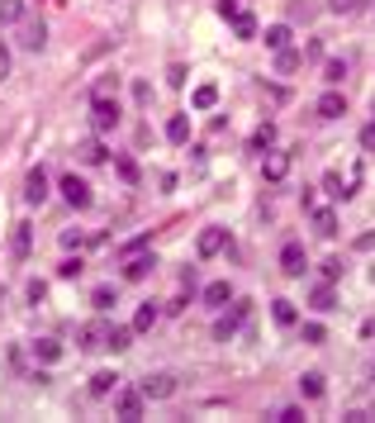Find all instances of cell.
Masks as SVG:
<instances>
[{"label": "cell", "mask_w": 375, "mask_h": 423, "mask_svg": "<svg viewBox=\"0 0 375 423\" xmlns=\"http://www.w3.org/2000/svg\"><path fill=\"white\" fill-rule=\"evenodd\" d=\"M361 5H366V0H328V10H333V15H356Z\"/></svg>", "instance_id": "37"}, {"label": "cell", "mask_w": 375, "mask_h": 423, "mask_svg": "<svg viewBox=\"0 0 375 423\" xmlns=\"http://www.w3.org/2000/svg\"><path fill=\"white\" fill-rule=\"evenodd\" d=\"M29 224H15V233H10V247H15V257H29Z\"/></svg>", "instance_id": "30"}, {"label": "cell", "mask_w": 375, "mask_h": 423, "mask_svg": "<svg viewBox=\"0 0 375 423\" xmlns=\"http://www.w3.org/2000/svg\"><path fill=\"white\" fill-rule=\"evenodd\" d=\"M223 247H228V229H200V238H195L200 257H218Z\"/></svg>", "instance_id": "4"}, {"label": "cell", "mask_w": 375, "mask_h": 423, "mask_svg": "<svg viewBox=\"0 0 375 423\" xmlns=\"http://www.w3.org/2000/svg\"><path fill=\"white\" fill-rule=\"evenodd\" d=\"M90 129H95V133L119 129V100H109V95H95V105H90Z\"/></svg>", "instance_id": "1"}, {"label": "cell", "mask_w": 375, "mask_h": 423, "mask_svg": "<svg viewBox=\"0 0 375 423\" xmlns=\"http://www.w3.org/2000/svg\"><path fill=\"white\" fill-rule=\"evenodd\" d=\"M77 157L86 162V167H100L109 153H105V143H100V138H86V143H77Z\"/></svg>", "instance_id": "15"}, {"label": "cell", "mask_w": 375, "mask_h": 423, "mask_svg": "<svg viewBox=\"0 0 375 423\" xmlns=\"http://www.w3.org/2000/svg\"><path fill=\"white\" fill-rule=\"evenodd\" d=\"M77 338H81V352H100V347H105V338H109V323H100V318H95V323H86V328H81Z\"/></svg>", "instance_id": "11"}, {"label": "cell", "mask_w": 375, "mask_h": 423, "mask_svg": "<svg viewBox=\"0 0 375 423\" xmlns=\"http://www.w3.org/2000/svg\"><path fill=\"white\" fill-rule=\"evenodd\" d=\"M299 62H304V53H295V48H280V53H276V72H280V77H290V72H299Z\"/></svg>", "instance_id": "23"}, {"label": "cell", "mask_w": 375, "mask_h": 423, "mask_svg": "<svg viewBox=\"0 0 375 423\" xmlns=\"http://www.w3.org/2000/svg\"><path fill=\"white\" fill-rule=\"evenodd\" d=\"M81 271H86V262H81V257H67V262H57V276H62V281H77Z\"/></svg>", "instance_id": "33"}, {"label": "cell", "mask_w": 375, "mask_h": 423, "mask_svg": "<svg viewBox=\"0 0 375 423\" xmlns=\"http://www.w3.org/2000/svg\"><path fill=\"white\" fill-rule=\"evenodd\" d=\"M157 318H161V309L152 305V300H147V305H138V314H134V333H147V328H152Z\"/></svg>", "instance_id": "21"}, {"label": "cell", "mask_w": 375, "mask_h": 423, "mask_svg": "<svg viewBox=\"0 0 375 423\" xmlns=\"http://www.w3.org/2000/svg\"><path fill=\"white\" fill-rule=\"evenodd\" d=\"M323 390H328V385H323L319 371H304V376H299V395L304 399H323Z\"/></svg>", "instance_id": "19"}, {"label": "cell", "mask_w": 375, "mask_h": 423, "mask_svg": "<svg viewBox=\"0 0 375 423\" xmlns=\"http://www.w3.org/2000/svg\"><path fill=\"white\" fill-rule=\"evenodd\" d=\"M43 295H48V286H43V281H29V300H33V305H38Z\"/></svg>", "instance_id": "45"}, {"label": "cell", "mask_w": 375, "mask_h": 423, "mask_svg": "<svg viewBox=\"0 0 375 423\" xmlns=\"http://www.w3.org/2000/svg\"><path fill=\"white\" fill-rule=\"evenodd\" d=\"M304 266H309L304 243H285V247H280V271H285V276H304Z\"/></svg>", "instance_id": "7"}, {"label": "cell", "mask_w": 375, "mask_h": 423, "mask_svg": "<svg viewBox=\"0 0 375 423\" xmlns=\"http://www.w3.org/2000/svg\"><path fill=\"white\" fill-rule=\"evenodd\" d=\"M10 77V48H5V43H0V81Z\"/></svg>", "instance_id": "46"}, {"label": "cell", "mask_w": 375, "mask_h": 423, "mask_svg": "<svg viewBox=\"0 0 375 423\" xmlns=\"http://www.w3.org/2000/svg\"><path fill=\"white\" fill-rule=\"evenodd\" d=\"M24 200L29 205H43V200H48V171H43V167H33L24 176Z\"/></svg>", "instance_id": "8"}, {"label": "cell", "mask_w": 375, "mask_h": 423, "mask_svg": "<svg viewBox=\"0 0 375 423\" xmlns=\"http://www.w3.org/2000/svg\"><path fill=\"white\" fill-rule=\"evenodd\" d=\"M262 176H266L271 185L285 181V176H290V153H276V148H266V157H262Z\"/></svg>", "instance_id": "5"}, {"label": "cell", "mask_w": 375, "mask_h": 423, "mask_svg": "<svg viewBox=\"0 0 375 423\" xmlns=\"http://www.w3.org/2000/svg\"><path fill=\"white\" fill-rule=\"evenodd\" d=\"M266 48H271V53L290 48V24H271V29H266Z\"/></svg>", "instance_id": "24"}, {"label": "cell", "mask_w": 375, "mask_h": 423, "mask_svg": "<svg viewBox=\"0 0 375 423\" xmlns=\"http://www.w3.org/2000/svg\"><path fill=\"white\" fill-rule=\"evenodd\" d=\"M152 257H147V252H129V257H124V276H129V281H147V271H152Z\"/></svg>", "instance_id": "12"}, {"label": "cell", "mask_w": 375, "mask_h": 423, "mask_svg": "<svg viewBox=\"0 0 375 423\" xmlns=\"http://www.w3.org/2000/svg\"><path fill=\"white\" fill-rule=\"evenodd\" d=\"M62 195H67V205H72V210H86V205H90V185L81 181L77 171H72V176H62Z\"/></svg>", "instance_id": "6"}, {"label": "cell", "mask_w": 375, "mask_h": 423, "mask_svg": "<svg viewBox=\"0 0 375 423\" xmlns=\"http://www.w3.org/2000/svg\"><path fill=\"white\" fill-rule=\"evenodd\" d=\"M323 338H328V333H323V323H304V343H309V347H319Z\"/></svg>", "instance_id": "40"}, {"label": "cell", "mask_w": 375, "mask_h": 423, "mask_svg": "<svg viewBox=\"0 0 375 423\" xmlns=\"http://www.w3.org/2000/svg\"><path fill=\"white\" fill-rule=\"evenodd\" d=\"M233 33H238V38H257V20H252V15L242 10L238 20H233Z\"/></svg>", "instance_id": "32"}, {"label": "cell", "mask_w": 375, "mask_h": 423, "mask_svg": "<svg viewBox=\"0 0 375 423\" xmlns=\"http://www.w3.org/2000/svg\"><path fill=\"white\" fill-rule=\"evenodd\" d=\"M314 233H319V238H337V214L333 210H314Z\"/></svg>", "instance_id": "20"}, {"label": "cell", "mask_w": 375, "mask_h": 423, "mask_svg": "<svg viewBox=\"0 0 375 423\" xmlns=\"http://www.w3.org/2000/svg\"><path fill=\"white\" fill-rule=\"evenodd\" d=\"M138 390H143V399H171V395H176V376H166V371H157V376L138 380Z\"/></svg>", "instance_id": "3"}, {"label": "cell", "mask_w": 375, "mask_h": 423, "mask_svg": "<svg viewBox=\"0 0 375 423\" xmlns=\"http://www.w3.org/2000/svg\"><path fill=\"white\" fill-rule=\"evenodd\" d=\"M166 138H171V143H186L190 138V119L186 114H171V119H166Z\"/></svg>", "instance_id": "25"}, {"label": "cell", "mask_w": 375, "mask_h": 423, "mask_svg": "<svg viewBox=\"0 0 375 423\" xmlns=\"http://www.w3.org/2000/svg\"><path fill=\"white\" fill-rule=\"evenodd\" d=\"M214 10H218V20H238V15H242V5H238V0H218Z\"/></svg>", "instance_id": "39"}, {"label": "cell", "mask_w": 375, "mask_h": 423, "mask_svg": "<svg viewBox=\"0 0 375 423\" xmlns=\"http://www.w3.org/2000/svg\"><path fill=\"white\" fill-rule=\"evenodd\" d=\"M33 357H38L43 367H53V362H62V343H57V338H38V343H33Z\"/></svg>", "instance_id": "16"}, {"label": "cell", "mask_w": 375, "mask_h": 423, "mask_svg": "<svg viewBox=\"0 0 375 423\" xmlns=\"http://www.w3.org/2000/svg\"><path fill=\"white\" fill-rule=\"evenodd\" d=\"M309 305H314L319 314H328V309H337V291H333V281H323V286H314V291H309Z\"/></svg>", "instance_id": "14"}, {"label": "cell", "mask_w": 375, "mask_h": 423, "mask_svg": "<svg viewBox=\"0 0 375 423\" xmlns=\"http://www.w3.org/2000/svg\"><path fill=\"white\" fill-rule=\"evenodd\" d=\"M143 404H147V399H143V390H124V395L114 399V414H119V419H143Z\"/></svg>", "instance_id": "10"}, {"label": "cell", "mask_w": 375, "mask_h": 423, "mask_svg": "<svg viewBox=\"0 0 375 423\" xmlns=\"http://www.w3.org/2000/svg\"><path fill=\"white\" fill-rule=\"evenodd\" d=\"M114 171H119V176H124L129 185H138V167H134V157H119V162H114Z\"/></svg>", "instance_id": "36"}, {"label": "cell", "mask_w": 375, "mask_h": 423, "mask_svg": "<svg viewBox=\"0 0 375 423\" xmlns=\"http://www.w3.org/2000/svg\"><path fill=\"white\" fill-rule=\"evenodd\" d=\"M247 314H252V305H247V300H238V305H233V309H228V314L214 323V338H218V343H228V338L238 333L242 323H247Z\"/></svg>", "instance_id": "2"}, {"label": "cell", "mask_w": 375, "mask_h": 423, "mask_svg": "<svg viewBox=\"0 0 375 423\" xmlns=\"http://www.w3.org/2000/svg\"><path fill=\"white\" fill-rule=\"evenodd\" d=\"M114 390H119V376L114 371H95L90 376V395H114Z\"/></svg>", "instance_id": "22"}, {"label": "cell", "mask_w": 375, "mask_h": 423, "mask_svg": "<svg viewBox=\"0 0 375 423\" xmlns=\"http://www.w3.org/2000/svg\"><path fill=\"white\" fill-rule=\"evenodd\" d=\"M276 423H304V409L290 404V409H280V414H276Z\"/></svg>", "instance_id": "42"}, {"label": "cell", "mask_w": 375, "mask_h": 423, "mask_svg": "<svg viewBox=\"0 0 375 423\" xmlns=\"http://www.w3.org/2000/svg\"><path fill=\"white\" fill-rule=\"evenodd\" d=\"M361 148H366V153H375V124H366V129H361Z\"/></svg>", "instance_id": "43"}, {"label": "cell", "mask_w": 375, "mask_h": 423, "mask_svg": "<svg viewBox=\"0 0 375 423\" xmlns=\"http://www.w3.org/2000/svg\"><path fill=\"white\" fill-rule=\"evenodd\" d=\"M314 114H319V119H342V114H347V100H342V91H323L319 105H314Z\"/></svg>", "instance_id": "9"}, {"label": "cell", "mask_w": 375, "mask_h": 423, "mask_svg": "<svg viewBox=\"0 0 375 423\" xmlns=\"http://www.w3.org/2000/svg\"><path fill=\"white\" fill-rule=\"evenodd\" d=\"M205 300H209V305H228V300H233V286H228V281H214V286H205Z\"/></svg>", "instance_id": "29"}, {"label": "cell", "mask_w": 375, "mask_h": 423, "mask_svg": "<svg viewBox=\"0 0 375 423\" xmlns=\"http://www.w3.org/2000/svg\"><path fill=\"white\" fill-rule=\"evenodd\" d=\"M166 81H171V86H186V67H181V62H176V67H171V72H166Z\"/></svg>", "instance_id": "44"}, {"label": "cell", "mask_w": 375, "mask_h": 423, "mask_svg": "<svg viewBox=\"0 0 375 423\" xmlns=\"http://www.w3.org/2000/svg\"><path fill=\"white\" fill-rule=\"evenodd\" d=\"M19 43H24L29 53H43V43H48V29L38 24V20H29V24L19 29Z\"/></svg>", "instance_id": "13"}, {"label": "cell", "mask_w": 375, "mask_h": 423, "mask_svg": "<svg viewBox=\"0 0 375 423\" xmlns=\"http://www.w3.org/2000/svg\"><path fill=\"white\" fill-rule=\"evenodd\" d=\"M314 15H319V10H314L309 0H295V5H290V20H295V24H309Z\"/></svg>", "instance_id": "35"}, {"label": "cell", "mask_w": 375, "mask_h": 423, "mask_svg": "<svg viewBox=\"0 0 375 423\" xmlns=\"http://www.w3.org/2000/svg\"><path fill=\"white\" fill-rule=\"evenodd\" d=\"M347 77V62H342V57H333V62H323V81H333V86H337V81Z\"/></svg>", "instance_id": "34"}, {"label": "cell", "mask_w": 375, "mask_h": 423, "mask_svg": "<svg viewBox=\"0 0 375 423\" xmlns=\"http://www.w3.org/2000/svg\"><path fill=\"white\" fill-rule=\"evenodd\" d=\"M90 305H95V309H100V314H105L109 305H114V291H109V286H100V291L90 295Z\"/></svg>", "instance_id": "38"}, {"label": "cell", "mask_w": 375, "mask_h": 423, "mask_svg": "<svg viewBox=\"0 0 375 423\" xmlns=\"http://www.w3.org/2000/svg\"><path fill=\"white\" fill-rule=\"evenodd\" d=\"M276 143V124H262V129L252 133V153H262V148H271Z\"/></svg>", "instance_id": "31"}, {"label": "cell", "mask_w": 375, "mask_h": 423, "mask_svg": "<svg viewBox=\"0 0 375 423\" xmlns=\"http://www.w3.org/2000/svg\"><path fill=\"white\" fill-rule=\"evenodd\" d=\"M24 20V0H0V24H19Z\"/></svg>", "instance_id": "28"}, {"label": "cell", "mask_w": 375, "mask_h": 423, "mask_svg": "<svg viewBox=\"0 0 375 423\" xmlns=\"http://www.w3.org/2000/svg\"><path fill=\"white\" fill-rule=\"evenodd\" d=\"M323 190H328V195H333V200H351L347 181H342V176H337V171H328V176H323Z\"/></svg>", "instance_id": "27"}, {"label": "cell", "mask_w": 375, "mask_h": 423, "mask_svg": "<svg viewBox=\"0 0 375 423\" xmlns=\"http://www.w3.org/2000/svg\"><path fill=\"white\" fill-rule=\"evenodd\" d=\"M271 318H276L280 328H290L299 314H295V305H290V300H276V305H271Z\"/></svg>", "instance_id": "26"}, {"label": "cell", "mask_w": 375, "mask_h": 423, "mask_svg": "<svg viewBox=\"0 0 375 423\" xmlns=\"http://www.w3.org/2000/svg\"><path fill=\"white\" fill-rule=\"evenodd\" d=\"M105 347H109V352H129V347H134V323H129V328H119V323H114V328H109V338H105Z\"/></svg>", "instance_id": "17"}, {"label": "cell", "mask_w": 375, "mask_h": 423, "mask_svg": "<svg viewBox=\"0 0 375 423\" xmlns=\"http://www.w3.org/2000/svg\"><path fill=\"white\" fill-rule=\"evenodd\" d=\"M190 105H195V109H214V105H218V86H214V81H205V86H195V95H190Z\"/></svg>", "instance_id": "18"}, {"label": "cell", "mask_w": 375, "mask_h": 423, "mask_svg": "<svg viewBox=\"0 0 375 423\" xmlns=\"http://www.w3.org/2000/svg\"><path fill=\"white\" fill-rule=\"evenodd\" d=\"M337 276H342V257H328L323 262V281H337Z\"/></svg>", "instance_id": "41"}]
</instances>
